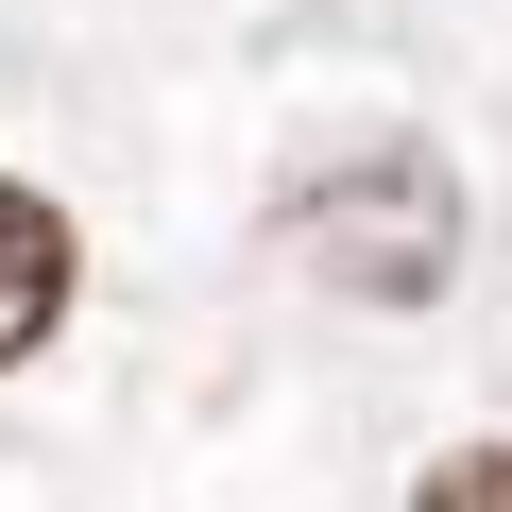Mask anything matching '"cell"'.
Masks as SVG:
<instances>
[{
    "label": "cell",
    "mask_w": 512,
    "mask_h": 512,
    "mask_svg": "<svg viewBox=\"0 0 512 512\" xmlns=\"http://www.w3.org/2000/svg\"><path fill=\"white\" fill-rule=\"evenodd\" d=\"M291 256H308L342 308H427V291L461 274V171H444V154L308 171V188H291Z\"/></svg>",
    "instance_id": "1"
},
{
    "label": "cell",
    "mask_w": 512,
    "mask_h": 512,
    "mask_svg": "<svg viewBox=\"0 0 512 512\" xmlns=\"http://www.w3.org/2000/svg\"><path fill=\"white\" fill-rule=\"evenodd\" d=\"M69 291H86V239H69V205L0 171V376H18V359L69 325Z\"/></svg>",
    "instance_id": "2"
},
{
    "label": "cell",
    "mask_w": 512,
    "mask_h": 512,
    "mask_svg": "<svg viewBox=\"0 0 512 512\" xmlns=\"http://www.w3.org/2000/svg\"><path fill=\"white\" fill-rule=\"evenodd\" d=\"M461 495H512V444H461V461H427V512H461Z\"/></svg>",
    "instance_id": "3"
}]
</instances>
